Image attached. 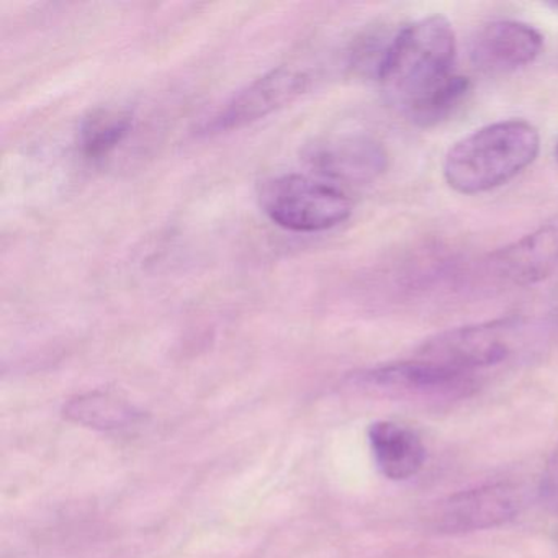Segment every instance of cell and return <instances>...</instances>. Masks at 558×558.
I'll list each match as a JSON object with an SVG mask.
<instances>
[{"label": "cell", "instance_id": "10", "mask_svg": "<svg viewBox=\"0 0 558 558\" xmlns=\"http://www.w3.org/2000/svg\"><path fill=\"white\" fill-rule=\"evenodd\" d=\"M489 269L502 282L527 287L548 279L558 269V220L495 251Z\"/></svg>", "mask_w": 558, "mask_h": 558}, {"label": "cell", "instance_id": "5", "mask_svg": "<svg viewBox=\"0 0 558 558\" xmlns=\"http://www.w3.org/2000/svg\"><path fill=\"white\" fill-rule=\"evenodd\" d=\"M522 508L524 495L518 485L486 483L433 502L424 514V524L434 534H472L514 521Z\"/></svg>", "mask_w": 558, "mask_h": 558}, {"label": "cell", "instance_id": "9", "mask_svg": "<svg viewBox=\"0 0 558 558\" xmlns=\"http://www.w3.org/2000/svg\"><path fill=\"white\" fill-rule=\"evenodd\" d=\"M544 37L524 22L498 21L476 32L470 47V60L485 74H508L537 60Z\"/></svg>", "mask_w": 558, "mask_h": 558}, {"label": "cell", "instance_id": "4", "mask_svg": "<svg viewBox=\"0 0 558 558\" xmlns=\"http://www.w3.org/2000/svg\"><path fill=\"white\" fill-rule=\"evenodd\" d=\"M525 328L521 316L460 326L427 339L416 357L475 374L509 361L524 344Z\"/></svg>", "mask_w": 558, "mask_h": 558}, {"label": "cell", "instance_id": "1", "mask_svg": "<svg viewBox=\"0 0 558 558\" xmlns=\"http://www.w3.org/2000/svg\"><path fill=\"white\" fill-rule=\"evenodd\" d=\"M457 41L442 15H430L395 34L381 61L377 80L387 99L407 116L456 73Z\"/></svg>", "mask_w": 558, "mask_h": 558}, {"label": "cell", "instance_id": "14", "mask_svg": "<svg viewBox=\"0 0 558 558\" xmlns=\"http://www.w3.org/2000/svg\"><path fill=\"white\" fill-rule=\"evenodd\" d=\"M470 90H472V83L469 77L456 74L442 89L437 90L429 99L407 113V119L420 129H434L456 113Z\"/></svg>", "mask_w": 558, "mask_h": 558}, {"label": "cell", "instance_id": "13", "mask_svg": "<svg viewBox=\"0 0 558 558\" xmlns=\"http://www.w3.org/2000/svg\"><path fill=\"white\" fill-rule=\"evenodd\" d=\"M132 110L123 107H99L84 117L77 133L81 153L87 159H104L116 151L132 132Z\"/></svg>", "mask_w": 558, "mask_h": 558}, {"label": "cell", "instance_id": "12", "mask_svg": "<svg viewBox=\"0 0 558 558\" xmlns=\"http://www.w3.org/2000/svg\"><path fill=\"white\" fill-rule=\"evenodd\" d=\"M71 423L96 430H123L143 420V411L110 391H89L71 398L63 407Z\"/></svg>", "mask_w": 558, "mask_h": 558}, {"label": "cell", "instance_id": "7", "mask_svg": "<svg viewBox=\"0 0 558 558\" xmlns=\"http://www.w3.org/2000/svg\"><path fill=\"white\" fill-rule=\"evenodd\" d=\"M308 76L295 68L279 66L234 94L204 126V135H220L253 125L292 104L308 87Z\"/></svg>", "mask_w": 558, "mask_h": 558}, {"label": "cell", "instance_id": "6", "mask_svg": "<svg viewBox=\"0 0 558 558\" xmlns=\"http://www.w3.org/2000/svg\"><path fill=\"white\" fill-rule=\"evenodd\" d=\"M354 381L400 400H453L469 397L476 388L475 374L420 357L377 365L355 375Z\"/></svg>", "mask_w": 558, "mask_h": 558}, {"label": "cell", "instance_id": "15", "mask_svg": "<svg viewBox=\"0 0 558 558\" xmlns=\"http://www.w3.org/2000/svg\"><path fill=\"white\" fill-rule=\"evenodd\" d=\"M538 496L544 508L551 514L558 515V442L542 472Z\"/></svg>", "mask_w": 558, "mask_h": 558}, {"label": "cell", "instance_id": "11", "mask_svg": "<svg viewBox=\"0 0 558 558\" xmlns=\"http://www.w3.org/2000/svg\"><path fill=\"white\" fill-rule=\"evenodd\" d=\"M368 446L375 465L385 478H413L426 462V447L416 430L393 421H375L368 426Z\"/></svg>", "mask_w": 558, "mask_h": 558}, {"label": "cell", "instance_id": "3", "mask_svg": "<svg viewBox=\"0 0 558 558\" xmlns=\"http://www.w3.org/2000/svg\"><path fill=\"white\" fill-rule=\"evenodd\" d=\"M259 204L272 223L295 233L331 230L354 210L342 189L300 174L266 179L259 187Z\"/></svg>", "mask_w": 558, "mask_h": 558}, {"label": "cell", "instance_id": "2", "mask_svg": "<svg viewBox=\"0 0 558 558\" xmlns=\"http://www.w3.org/2000/svg\"><path fill=\"white\" fill-rule=\"evenodd\" d=\"M541 135L525 120L492 123L457 142L444 159L447 185L457 194L495 191L537 159Z\"/></svg>", "mask_w": 558, "mask_h": 558}, {"label": "cell", "instance_id": "8", "mask_svg": "<svg viewBox=\"0 0 558 558\" xmlns=\"http://www.w3.org/2000/svg\"><path fill=\"white\" fill-rule=\"evenodd\" d=\"M305 161L313 174L336 185H362L377 181L388 168V153L367 135H338L306 146ZM341 189V187H339Z\"/></svg>", "mask_w": 558, "mask_h": 558}, {"label": "cell", "instance_id": "16", "mask_svg": "<svg viewBox=\"0 0 558 558\" xmlns=\"http://www.w3.org/2000/svg\"><path fill=\"white\" fill-rule=\"evenodd\" d=\"M555 159L558 161V143L557 146H555Z\"/></svg>", "mask_w": 558, "mask_h": 558}]
</instances>
